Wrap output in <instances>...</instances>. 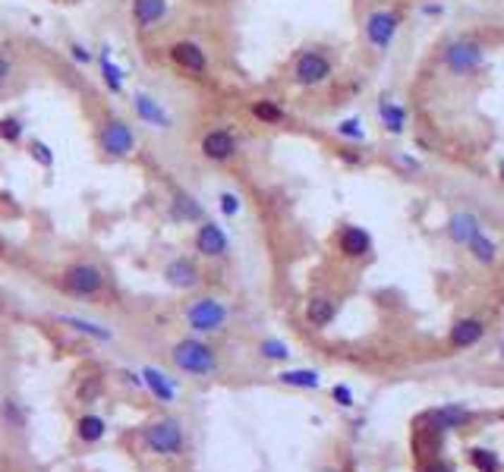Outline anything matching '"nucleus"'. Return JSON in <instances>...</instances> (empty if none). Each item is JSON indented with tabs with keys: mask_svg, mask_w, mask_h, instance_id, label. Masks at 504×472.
<instances>
[{
	"mask_svg": "<svg viewBox=\"0 0 504 472\" xmlns=\"http://www.w3.org/2000/svg\"><path fill=\"white\" fill-rule=\"evenodd\" d=\"M171 362H173V368H177V372L192 375V378H208V375L218 372V366H221L214 347H208L199 334L183 337V340L173 343Z\"/></svg>",
	"mask_w": 504,
	"mask_h": 472,
	"instance_id": "nucleus-1",
	"label": "nucleus"
},
{
	"mask_svg": "<svg viewBox=\"0 0 504 472\" xmlns=\"http://www.w3.org/2000/svg\"><path fill=\"white\" fill-rule=\"evenodd\" d=\"M142 444L149 454H158V457H180L186 450V435H183V425H180L173 416H161V419L149 422L142 428Z\"/></svg>",
	"mask_w": 504,
	"mask_h": 472,
	"instance_id": "nucleus-2",
	"label": "nucleus"
},
{
	"mask_svg": "<svg viewBox=\"0 0 504 472\" xmlns=\"http://www.w3.org/2000/svg\"><path fill=\"white\" fill-rule=\"evenodd\" d=\"M104 283L107 278L95 261H73L60 274V290L76 296V299H95V296L104 293Z\"/></svg>",
	"mask_w": 504,
	"mask_h": 472,
	"instance_id": "nucleus-3",
	"label": "nucleus"
},
{
	"mask_svg": "<svg viewBox=\"0 0 504 472\" xmlns=\"http://www.w3.org/2000/svg\"><path fill=\"white\" fill-rule=\"evenodd\" d=\"M183 315L192 334H218V330H224L227 318H231V309L218 296H199V299H192L186 306Z\"/></svg>",
	"mask_w": 504,
	"mask_h": 472,
	"instance_id": "nucleus-4",
	"label": "nucleus"
},
{
	"mask_svg": "<svg viewBox=\"0 0 504 472\" xmlns=\"http://www.w3.org/2000/svg\"><path fill=\"white\" fill-rule=\"evenodd\" d=\"M98 145H101V151H104L107 158L123 161V158H130V154L136 151L139 136H136V130H133L130 120L107 117L104 123H101V130H98Z\"/></svg>",
	"mask_w": 504,
	"mask_h": 472,
	"instance_id": "nucleus-5",
	"label": "nucleus"
},
{
	"mask_svg": "<svg viewBox=\"0 0 504 472\" xmlns=\"http://www.w3.org/2000/svg\"><path fill=\"white\" fill-rule=\"evenodd\" d=\"M331 73H334V63L325 47H306L293 60V82L300 89H319V85H325L331 79Z\"/></svg>",
	"mask_w": 504,
	"mask_h": 472,
	"instance_id": "nucleus-6",
	"label": "nucleus"
},
{
	"mask_svg": "<svg viewBox=\"0 0 504 472\" xmlns=\"http://www.w3.org/2000/svg\"><path fill=\"white\" fill-rule=\"evenodd\" d=\"M441 63L454 73V76H473L486 63V47L476 38H454L441 51Z\"/></svg>",
	"mask_w": 504,
	"mask_h": 472,
	"instance_id": "nucleus-7",
	"label": "nucleus"
},
{
	"mask_svg": "<svg viewBox=\"0 0 504 472\" xmlns=\"http://www.w3.org/2000/svg\"><path fill=\"white\" fill-rule=\"evenodd\" d=\"M400 29V13L394 10H372L366 16V25H362V35H366L369 47H372L375 54H385L388 47H391L394 35H398Z\"/></svg>",
	"mask_w": 504,
	"mask_h": 472,
	"instance_id": "nucleus-8",
	"label": "nucleus"
},
{
	"mask_svg": "<svg viewBox=\"0 0 504 472\" xmlns=\"http://www.w3.org/2000/svg\"><path fill=\"white\" fill-rule=\"evenodd\" d=\"M199 151H202V158L211 161V164H227V161L240 151V142L227 126H214V130H208L205 136H202Z\"/></svg>",
	"mask_w": 504,
	"mask_h": 472,
	"instance_id": "nucleus-9",
	"label": "nucleus"
},
{
	"mask_svg": "<svg viewBox=\"0 0 504 472\" xmlns=\"http://www.w3.org/2000/svg\"><path fill=\"white\" fill-rule=\"evenodd\" d=\"M167 57H171V63L177 66V70L183 73H192V76H205L208 73V54L205 47L199 42H190V38H180V42H173L167 47Z\"/></svg>",
	"mask_w": 504,
	"mask_h": 472,
	"instance_id": "nucleus-10",
	"label": "nucleus"
},
{
	"mask_svg": "<svg viewBox=\"0 0 504 472\" xmlns=\"http://www.w3.org/2000/svg\"><path fill=\"white\" fill-rule=\"evenodd\" d=\"M192 246L202 259H224L231 252V240H227L224 227L214 224V221H202L196 227V236H192Z\"/></svg>",
	"mask_w": 504,
	"mask_h": 472,
	"instance_id": "nucleus-11",
	"label": "nucleus"
},
{
	"mask_svg": "<svg viewBox=\"0 0 504 472\" xmlns=\"http://www.w3.org/2000/svg\"><path fill=\"white\" fill-rule=\"evenodd\" d=\"M161 278H164V283L167 287H173V290H196L202 283V271H199L196 259H190V255H177V259H171L164 265Z\"/></svg>",
	"mask_w": 504,
	"mask_h": 472,
	"instance_id": "nucleus-12",
	"label": "nucleus"
},
{
	"mask_svg": "<svg viewBox=\"0 0 504 472\" xmlns=\"http://www.w3.org/2000/svg\"><path fill=\"white\" fill-rule=\"evenodd\" d=\"M167 10H171V0H133V25H136L139 35L158 29L164 23Z\"/></svg>",
	"mask_w": 504,
	"mask_h": 472,
	"instance_id": "nucleus-13",
	"label": "nucleus"
},
{
	"mask_svg": "<svg viewBox=\"0 0 504 472\" xmlns=\"http://www.w3.org/2000/svg\"><path fill=\"white\" fill-rule=\"evenodd\" d=\"M133 107H136V117L142 120V123L154 126V130H171L173 126V117L167 113V107L161 104L158 98H152V94L136 92L133 94Z\"/></svg>",
	"mask_w": 504,
	"mask_h": 472,
	"instance_id": "nucleus-14",
	"label": "nucleus"
},
{
	"mask_svg": "<svg viewBox=\"0 0 504 472\" xmlns=\"http://www.w3.org/2000/svg\"><path fill=\"white\" fill-rule=\"evenodd\" d=\"M142 372V381H145V390L154 397L158 403H164V406H171V403H177V384H173V378L167 372H161L158 366H142L139 368Z\"/></svg>",
	"mask_w": 504,
	"mask_h": 472,
	"instance_id": "nucleus-15",
	"label": "nucleus"
},
{
	"mask_svg": "<svg viewBox=\"0 0 504 472\" xmlns=\"http://www.w3.org/2000/svg\"><path fill=\"white\" fill-rule=\"evenodd\" d=\"M57 325L70 328L73 334H82V337H89V340H95V343H111L113 340V330L111 328L98 325V321L82 318V315H57Z\"/></svg>",
	"mask_w": 504,
	"mask_h": 472,
	"instance_id": "nucleus-16",
	"label": "nucleus"
},
{
	"mask_svg": "<svg viewBox=\"0 0 504 472\" xmlns=\"http://www.w3.org/2000/svg\"><path fill=\"white\" fill-rule=\"evenodd\" d=\"M338 246L347 259H366L372 252V236H369L362 227H344L338 236Z\"/></svg>",
	"mask_w": 504,
	"mask_h": 472,
	"instance_id": "nucleus-17",
	"label": "nucleus"
},
{
	"mask_svg": "<svg viewBox=\"0 0 504 472\" xmlns=\"http://www.w3.org/2000/svg\"><path fill=\"white\" fill-rule=\"evenodd\" d=\"M171 218L183 221V224H202V221H205V208L199 205L196 195L177 192L173 195V201H171Z\"/></svg>",
	"mask_w": 504,
	"mask_h": 472,
	"instance_id": "nucleus-18",
	"label": "nucleus"
},
{
	"mask_svg": "<svg viewBox=\"0 0 504 472\" xmlns=\"http://www.w3.org/2000/svg\"><path fill=\"white\" fill-rule=\"evenodd\" d=\"M73 428H76V437L82 444H101L107 437V419L98 413H82Z\"/></svg>",
	"mask_w": 504,
	"mask_h": 472,
	"instance_id": "nucleus-19",
	"label": "nucleus"
},
{
	"mask_svg": "<svg viewBox=\"0 0 504 472\" xmlns=\"http://www.w3.org/2000/svg\"><path fill=\"white\" fill-rule=\"evenodd\" d=\"M98 66H101V82H104V89L111 92V94H120L123 92V82H126V73L120 70L117 63H113V57H111V47H101L98 51Z\"/></svg>",
	"mask_w": 504,
	"mask_h": 472,
	"instance_id": "nucleus-20",
	"label": "nucleus"
},
{
	"mask_svg": "<svg viewBox=\"0 0 504 472\" xmlns=\"http://www.w3.org/2000/svg\"><path fill=\"white\" fill-rule=\"evenodd\" d=\"M482 334H486V328H482L479 318H460V321H454V328H451V347L467 349V347H473V343H479Z\"/></svg>",
	"mask_w": 504,
	"mask_h": 472,
	"instance_id": "nucleus-21",
	"label": "nucleus"
},
{
	"mask_svg": "<svg viewBox=\"0 0 504 472\" xmlns=\"http://www.w3.org/2000/svg\"><path fill=\"white\" fill-rule=\"evenodd\" d=\"M473 416L467 413V409L460 406H445V409H435V413L426 416V422H432V431H451V428H460V425H467Z\"/></svg>",
	"mask_w": 504,
	"mask_h": 472,
	"instance_id": "nucleus-22",
	"label": "nucleus"
},
{
	"mask_svg": "<svg viewBox=\"0 0 504 472\" xmlns=\"http://www.w3.org/2000/svg\"><path fill=\"white\" fill-rule=\"evenodd\" d=\"M334 315H338V306H334V299H328V296H312V299L306 302V321L312 328H328L334 321Z\"/></svg>",
	"mask_w": 504,
	"mask_h": 472,
	"instance_id": "nucleus-23",
	"label": "nucleus"
},
{
	"mask_svg": "<svg viewBox=\"0 0 504 472\" xmlns=\"http://www.w3.org/2000/svg\"><path fill=\"white\" fill-rule=\"evenodd\" d=\"M467 249L479 265H495V261H498V242H495L492 236L482 233V227L467 240Z\"/></svg>",
	"mask_w": 504,
	"mask_h": 472,
	"instance_id": "nucleus-24",
	"label": "nucleus"
},
{
	"mask_svg": "<svg viewBox=\"0 0 504 472\" xmlns=\"http://www.w3.org/2000/svg\"><path fill=\"white\" fill-rule=\"evenodd\" d=\"M476 230H479V221L469 211H457V214H451V221H448V236H451L454 242H460V246H467V240Z\"/></svg>",
	"mask_w": 504,
	"mask_h": 472,
	"instance_id": "nucleus-25",
	"label": "nucleus"
},
{
	"mask_svg": "<svg viewBox=\"0 0 504 472\" xmlns=\"http://www.w3.org/2000/svg\"><path fill=\"white\" fill-rule=\"evenodd\" d=\"M379 117H381V126H385L388 132H394V136H400L403 126H407V111H403L400 104H394L391 98L379 101Z\"/></svg>",
	"mask_w": 504,
	"mask_h": 472,
	"instance_id": "nucleus-26",
	"label": "nucleus"
},
{
	"mask_svg": "<svg viewBox=\"0 0 504 472\" xmlns=\"http://www.w3.org/2000/svg\"><path fill=\"white\" fill-rule=\"evenodd\" d=\"M281 384H287V387H302V390H315L321 384L319 372H312V368H287V372L278 375Z\"/></svg>",
	"mask_w": 504,
	"mask_h": 472,
	"instance_id": "nucleus-27",
	"label": "nucleus"
},
{
	"mask_svg": "<svg viewBox=\"0 0 504 472\" xmlns=\"http://www.w3.org/2000/svg\"><path fill=\"white\" fill-rule=\"evenodd\" d=\"M0 419L6 422V428L13 431H23L25 422H29V413H25V406L19 400H13V397H6L4 403H0Z\"/></svg>",
	"mask_w": 504,
	"mask_h": 472,
	"instance_id": "nucleus-28",
	"label": "nucleus"
},
{
	"mask_svg": "<svg viewBox=\"0 0 504 472\" xmlns=\"http://www.w3.org/2000/svg\"><path fill=\"white\" fill-rule=\"evenodd\" d=\"M252 117L259 120V123L274 126V123L284 120V107H281L278 101H271V98H259V101H252Z\"/></svg>",
	"mask_w": 504,
	"mask_h": 472,
	"instance_id": "nucleus-29",
	"label": "nucleus"
},
{
	"mask_svg": "<svg viewBox=\"0 0 504 472\" xmlns=\"http://www.w3.org/2000/svg\"><path fill=\"white\" fill-rule=\"evenodd\" d=\"M25 136V120L16 117V113H6V117H0V142L4 145H19Z\"/></svg>",
	"mask_w": 504,
	"mask_h": 472,
	"instance_id": "nucleus-30",
	"label": "nucleus"
},
{
	"mask_svg": "<svg viewBox=\"0 0 504 472\" xmlns=\"http://www.w3.org/2000/svg\"><path fill=\"white\" fill-rule=\"evenodd\" d=\"M259 356L268 362H284V359H290V347H287L284 340H278V337H268V340L259 343Z\"/></svg>",
	"mask_w": 504,
	"mask_h": 472,
	"instance_id": "nucleus-31",
	"label": "nucleus"
},
{
	"mask_svg": "<svg viewBox=\"0 0 504 472\" xmlns=\"http://www.w3.org/2000/svg\"><path fill=\"white\" fill-rule=\"evenodd\" d=\"M29 158L35 161L38 167H44V170H51V167L57 164V154H54V148L48 145V142H42V139H32L29 142Z\"/></svg>",
	"mask_w": 504,
	"mask_h": 472,
	"instance_id": "nucleus-32",
	"label": "nucleus"
},
{
	"mask_svg": "<svg viewBox=\"0 0 504 472\" xmlns=\"http://www.w3.org/2000/svg\"><path fill=\"white\" fill-rule=\"evenodd\" d=\"M101 390H104V381H101L98 375H89V378H82V384H79L76 397H79V403H98Z\"/></svg>",
	"mask_w": 504,
	"mask_h": 472,
	"instance_id": "nucleus-33",
	"label": "nucleus"
},
{
	"mask_svg": "<svg viewBox=\"0 0 504 472\" xmlns=\"http://www.w3.org/2000/svg\"><path fill=\"white\" fill-rule=\"evenodd\" d=\"M218 208L224 218H237L240 211H243V201H240L237 192H231V189H224V192L218 195Z\"/></svg>",
	"mask_w": 504,
	"mask_h": 472,
	"instance_id": "nucleus-34",
	"label": "nucleus"
},
{
	"mask_svg": "<svg viewBox=\"0 0 504 472\" xmlns=\"http://www.w3.org/2000/svg\"><path fill=\"white\" fill-rule=\"evenodd\" d=\"M469 460H473V466L479 469V472H495V469H498V457H495L492 450L476 447V450H469Z\"/></svg>",
	"mask_w": 504,
	"mask_h": 472,
	"instance_id": "nucleus-35",
	"label": "nucleus"
},
{
	"mask_svg": "<svg viewBox=\"0 0 504 472\" xmlns=\"http://www.w3.org/2000/svg\"><path fill=\"white\" fill-rule=\"evenodd\" d=\"M338 132H340L344 139H353V142H362V139H366V130H362V123H359L356 117L340 120V123H338Z\"/></svg>",
	"mask_w": 504,
	"mask_h": 472,
	"instance_id": "nucleus-36",
	"label": "nucleus"
},
{
	"mask_svg": "<svg viewBox=\"0 0 504 472\" xmlns=\"http://www.w3.org/2000/svg\"><path fill=\"white\" fill-rule=\"evenodd\" d=\"M13 79V54L10 47L0 44V85H6Z\"/></svg>",
	"mask_w": 504,
	"mask_h": 472,
	"instance_id": "nucleus-37",
	"label": "nucleus"
},
{
	"mask_svg": "<svg viewBox=\"0 0 504 472\" xmlns=\"http://www.w3.org/2000/svg\"><path fill=\"white\" fill-rule=\"evenodd\" d=\"M70 57L76 60V63H82V66H89V63H95V57L98 54H92L85 44H79V42H73L70 44Z\"/></svg>",
	"mask_w": 504,
	"mask_h": 472,
	"instance_id": "nucleus-38",
	"label": "nucleus"
},
{
	"mask_svg": "<svg viewBox=\"0 0 504 472\" xmlns=\"http://www.w3.org/2000/svg\"><path fill=\"white\" fill-rule=\"evenodd\" d=\"M331 394H334V400H338L340 406H353V394H350V387H344V384H338V387H334Z\"/></svg>",
	"mask_w": 504,
	"mask_h": 472,
	"instance_id": "nucleus-39",
	"label": "nucleus"
},
{
	"mask_svg": "<svg viewBox=\"0 0 504 472\" xmlns=\"http://www.w3.org/2000/svg\"><path fill=\"white\" fill-rule=\"evenodd\" d=\"M123 378H126V384H133V387H139V390L145 387V381H142V372H123Z\"/></svg>",
	"mask_w": 504,
	"mask_h": 472,
	"instance_id": "nucleus-40",
	"label": "nucleus"
},
{
	"mask_svg": "<svg viewBox=\"0 0 504 472\" xmlns=\"http://www.w3.org/2000/svg\"><path fill=\"white\" fill-rule=\"evenodd\" d=\"M419 472H451V469H448L445 463H422Z\"/></svg>",
	"mask_w": 504,
	"mask_h": 472,
	"instance_id": "nucleus-41",
	"label": "nucleus"
},
{
	"mask_svg": "<svg viewBox=\"0 0 504 472\" xmlns=\"http://www.w3.org/2000/svg\"><path fill=\"white\" fill-rule=\"evenodd\" d=\"M498 177H501V180H504V158H501V161H498Z\"/></svg>",
	"mask_w": 504,
	"mask_h": 472,
	"instance_id": "nucleus-42",
	"label": "nucleus"
},
{
	"mask_svg": "<svg viewBox=\"0 0 504 472\" xmlns=\"http://www.w3.org/2000/svg\"><path fill=\"white\" fill-rule=\"evenodd\" d=\"M66 4H76V0H66Z\"/></svg>",
	"mask_w": 504,
	"mask_h": 472,
	"instance_id": "nucleus-43",
	"label": "nucleus"
}]
</instances>
